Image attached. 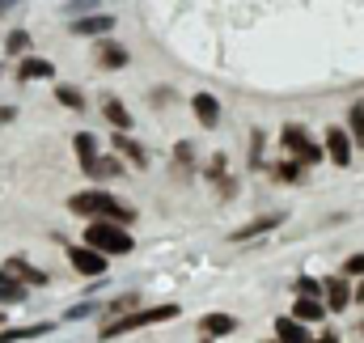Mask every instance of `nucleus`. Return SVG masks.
<instances>
[{
  "label": "nucleus",
  "mask_w": 364,
  "mask_h": 343,
  "mask_svg": "<svg viewBox=\"0 0 364 343\" xmlns=\"http://www.w3.org/2000/svg\"><path fill=\"white\" fill-rule=\"evenodd\" d=\"M203 343H212V339H203Z\"/></svg>",
  "instance_id": "nucleus-35"
},
{
  "label": "nucleus",
  "mask_w": 364,
  "mask_h": 343,
  "mask_svg": "<svg viewBox=\"0 0 364 343\" xmlns=\"http://www.w3.org/2000/svg\"><path fill=\"white\" fill-rule=\"evenodd\" d=\"M97 64H102V68H123V64H127V47L102 43V47H97Z\"/></svg>",
  "instance_id": "nucleus-17"
},
{
  "label": "nucleus",
  "mask_w": 364,
  "mask_h": 343,
  "mask_svg": "<svg viewBox=\"0 0 364 343\" xmlns=\"http://www.w3.org/2000/svg\"><path fill=\"white\" fill-rule=\"evenodd\" d=\"M322 297H326V310H331V314H343V310H348V301H352L348 275H331V280L322 284Z\"/></svg>",
  "instance_id": "nucleus-7"
},
{
  "label": "nucleus",
  "mask_w": 364,
  "mask_h": 343,
  "mask_svg": "<svg viewBox=\"0 0 364 343\" xmlns=\"http://www.w3.org/2000/svg\"><path fill=\"white\" fill-rule=\"evenodd\" d=\"M85 174H90V178H97V174H102V178H119V174H123V166H119V162H110V157H97Z\"/></svg>",
  "instance_id": "nucleus-25"
},
{
  "label": "nucleus",
  "mask_w": 364,
  "mask_h": 343,
  "mask_svg": "<svg viewBox=\"0 0 364 343\" xmlns=\"http://www.w3.org/2000/svg\"><path fill=\"white\" fill-rule=\"evenodd\" d=\"M114 149H119V153H123L132 166H149V153H144V149H140V144H136L127 132H119V136H114Z\"/></svg>",
  "instance_id": "nucleus-16"
},
{
  "label": "nucleus",
  "mask_w": 364,
  "mask_h": 343,
  "mask_svg": "<svg viewBox=\"0 0 364 343\" xmlns=\"http://www.w3.org/2000/svg\"><path fill=\"white\" fill-rule=\"evenodd\" d=\"M73 144H77V157H81V170H90L93 162H97V140H93L90 132H81V136H77Z\"/></svg>",
  "instance_id": "nucleus-21"
},
{
  "label": "nucleus",
  "mask_w": 364,
  "mask_h": 343,
  "mask_svg": "<svg viewBox=\"0 0 364 343\" xmlns=\"http://www.w3.org/2000/svg\"><path fill=\"white\" fill-rule=\"evenodd\" d=\"M68 263L81 271V275H106V255H97L93 246H68Z\"/></svg>",
  "instance_id": "nucleus-5"
},
{
  "label": "nucleus",
  "mask_w": 364,
  "mask_h": 343,
  "mask_svg": "<svg viewBox=\"0 0 364 343\" xmlns=\"http://www.w3.org/2000/svg\"><path fill=\"white\" fill-rule=\"evenodd\" d=\"M13 4H17V0H0V13H9V9H13Z\"/></svg>",
  "instance_id": "nucleus-34"
},
{
  "label": "nucleus",
  "mask_w": 364,
  "mask_h": 343,
  "mask_svg": "<svg viewBox=\"0 0 364 343\" xmlns=\"http://www.w3.org/2000/svg\"><path fill=\"white\" fill-rule=\"evenodd\" d=\"M318 343H339V335H335V331H326V335H322Z\"/></svg>",
  "instance_id": "nucleus-32"
},
{
  "label": "nucleus",
  "mask_w": 364,
  "mask_h": 343,
  "mask_svg": "<svg viewBox=\"0 0 364 343\" xmlns=\"http://www.w3.org/2000/svg\"><path fill=\"white\" fill-rule=\"evenodd\" d=\"M51 327L47 322H38V327H9V331H0V343H17V339H38V335H47Z\"/></svg>",
  "instance_id": "nucleus-20"
},
{
  "label": "nucleus",
  "mask_w": 364,
  "mask_h": 343,
  "mask_svg": "<svg viewBox=\"0 0 364 343\" xmlns=\"http://www.w3.org/2000/svg\"><path fill=\"white\" fill-rule=\"evenodd\" d=\"M275 178L279 182H301L305 178V166L301 162H284V166H275Z\"/></svg>",
  "instance_id": "nucleus-27"
},
{
  "label": "nucleus",
  "mask_w": 364,
  "mask_h": 343,
  "mask_svg": "<svg viewBox=\"0 0 364 343\" xmlns=\"http://www.w3.org/2000/svg\"><path fill=\"white\" fill-rule=\"evenodd\" d=\"M352 297H356V301H360V305H364V280H360V284H356V292H352Z\"/></svg>",
  "instance_id": "nucleus-33"
},
{
  "label": "nucleus",
  "mask_w": 364,
  "mask_h": 343,
  "mask_svg": "<svg viewBox=\"0 0 364 343\" xmlns=\"http://www.w3.org/2000/svg\"><path fill=\"white\" fill-rule=\"evenodd\" d=\"M17 77H21V81H43V77H55V68H51V60L26 56V60L17 64Z\"/></svg>",
  "instance_id": "nucleus-14"
},
{
  "label": "nucleus",
  "mask_w": 364,
  "mask_h": 343,
  "mask_svg": "<svg viewBox=\"0 0 364 343\" xmlns=\"http://www.w3.org/2000/svg\"><path fill=\"white\" fill-rule=\"evenodd\" d=\"M208 178L225 186V153H216V157H212V166H208Z\"/></svg>",
  "instance_id": "nucleus-29"
},
{
  "label": "nucleus",
  "mask_w": 364,
  "mask_h": 343,
  "mask_svg": "<svg viewBox=\"0 0 364 343\" xmlns=\"http://www.w3.org/2000/svg\"><path fill=\"white\" fill-rule=\"evenodd\" d=\"M114 30V17L110 13H85V17H73V34L90 38V34H110Z\"/></svg>",
  "instance_id": "nucleus-9"
},
{
  "label": "nucleus",
  "mask_w": 364,
  "mask_h": 343,
  "mask_svg": "<svg viewBox=\"0 0 364 343\" xmlns=\"http://www.w3.org/2000/svg\"><path fill=\"white\" fill-rule=\"evenodd\" d=\"M279 140H284V149H288V153H292L301 166H314V162H322V149L309 140V132H305L301 123H284Z\"/></svg>",
  "instance_id": "nucleus-4"
},
{
  "label": "nucleus",
  "mask_w": 364,
  "mask_h": 343,
  "mask_svg": "<svg viewBox=\"0 0 364 343\" xmlns=\"http://www.w3.org/2000/svg\"><path fill=\"white\" fill-rule=\"evenodd\" d=\"M284 225V212H272V216H259V221H250V225H242L237 233H229V242H250V238H263V233H272Z\"/></svg>",
  "instance_id": "nucleus-8"
},
{
  "label": "nucleus",
  "mask_w": 364,
  "mask_h": 343,
  "mask_svg": "<svg viewBox=\"0 0 364 343\" xmlns=\"http://www.w3.org/2000/svg\"><path fill=\"white\" fill-rule=\"evenodd\" d=\"M292 318H296V322H318V318H326V301H322V297H296Z\"/></svg>",
  "instance_id": "nucleus-13"
},
{
  "label": "nucleus",
  "mask_w": 364,
  "mask_h": 343,
  "mask_svg": "<svg viewBox=\"0 0 364 343\" xmlns=\"http://www.w3.org/2000/svg\"><path fill=\"white\" fill-rule=\"evenodd\" d=\"M102 115H106L119 132H127V127H132V110H123V102H119V97H106V102H102Z\"/></svg>",
  "instance_id": "nucleus-18"
},
{
  "label": "nucleus",
  "mask_w": 364,
  "mask_h": 343,
  "mask_svg": "<svg viewBox=\"0 0 364 343\" xmlns=\"http://www.w3.org/2000/svg\"><path fill=\"white\" fill-rule=\"evenodd\" d=\"M296 297H322V284H318L314 275H301V280H296Z\"/></svg>",
  "instance_id": "nucleus-28"
},
{
  "label": "nucleus",
  "mask_w": 364,
  "mask_h": 343,
  "mask_svg": "<svg viewBox=\"0 0 364 343\" xmlns=\"http://www.w3.org/2000/svg\"><path fill=\"white\" fill-rule=\"evenodd\" d=\"M326 153H331L335 166H348V162H352V136H348L343 127H331V132H326Z\"/></svg>",
  "instance_id": "nucleus-10"
},
{
  "label": "nucleus",
  "mask_w": 364,
  "mask_h": 343,
  "mask_svg": "<svg viewBox=\"0 0 364 343\" xmlns=\"http://www.w3.org/2000/svg\"><path fill=\"white\" fill-rule=\"evenodd\" d=\"M4 51H9V56H26V51H30V34H26V30H13V34L4 38Z\"/></svg>",
  "instance_id": "nucleus-26"
},
{
  "label": "nucleus",
  "mask_w": 364,
  "mask_h": 343,
  "mask_svg": "<svg viewBox=\"0 0 364 343\" xmlns=\"http://www.w3.org/2000/svg\"><path fill=\"white\" fill-rule=\"evenodd\" d=\"M0 271H9V275H13L17 284H34V288H38V284H51L43 267H34V263H26V258H21V255L4 258V267H0Z\"/></svg>",
  "instance_id": "nucleus-6"
},
{
  "label": "nucleus",
  "mask_w": 364,
  "mask_h": 343,
  "mask_svg": "<svg viewBox=\"0 0 364 343\" xmlns=\"http://www.w3.org/2000/svg\"><path fill=\"white\" fill-rule=\"evenodd\" d=\"M263 132H255V153H250V166H263Z\"/></svg>",
  "instance_id": "nucleus-31"
},
{
  "label": "nucleus",
  "mask_w": 364,
  "mask_h": 343,
  "mask_svg": "<svg viewBox=\"0 0 364 343\" xmlns=\"http://www.w3.org/2000/svg\"><path fill=\"white\" fill-rule=\"evenodd\" d=\"M68 212H77V216H85V221H114V225H123V229L136 221V208L123 204V199H114L110 191H77V195L68 199Z\"/></svg>",
  "instance_id": "nucleus-1"
},
{
  "label": "nucleus",
  "mask_w": 364,
  "mask_h": 343,
  "mask_svg": "<svg viewBox=\"0 0 364 343\" xmlns=\"http://www.w3.org/2000/svg\"><path fill=\"white\" fill-rule=\"evenodd\" d=\"M343 275H364V255H348L343 258Z\"/></svg>",
  "instance_id": "nucleus-30"
},
{
  "label": "nucleus",
  "mask_w": 364,
  "mask_h": 343,
  "mask_svg": "<svg viewBox=\"0 0 364 343\" xmlns=\"http://www.w3.org/2000/svg\"><path fill=\"white\" fill-rule=\"evenodd\" d=\"M170 318H178V305L136 310V314H123V318L106 322V327H102V339H119V335H127V331H140V327H153V322H170Z\"/></svg>",
  "instance_id": "nucleus-3"
},
{
  "label": "nucleus",
  "mask_w": 364,
  "mask_h": 343,
  "mask_svg": "<svg viewBox=\"0 0 364 343\" xmlns=\"http://www.w3.org/2000/svg\"><path fill=\"white\" fill-rule=\"evenodd\" d=\"M348 123H352V140L364 149V102H356V106L348 110Z\"/></svg>",
  "instance_id": "nucleus-24"
},
{
  "label": "nucleus",
  "mask_w": 364,
  "mask_h": 343,
  "mask_svg": "<svg viewBox=\"0 0 364 343\" xmlns=\"http://www.w3.org/2000/svg\"><path fill=\"white\" fill-rule=\"evenodd\" d=\"M191 110H195V119H199L203 127H216V123H220V102H216L212 93H195V97H191Z\"/></svg>",
  "instance_id": "nucleus-11"
},
{
  "label": "nucleus",
  "mask_w": 364,
  "mask_h": 343,
  "mask_svg": "<svg viewBox=\"0 0 364 343\" xmlns=\"http://www.w3.org/2000/svg\"><path fill=\"white\" fill-rule=\"evenodd\" d=\"M26 297V284H17L9 271H0V305H17Z\"/></svg>",
  "instance_id": "nucleus-19"
},
{
  "label": "nucleus",
  "mask_w": 364,
  "mask_h": 343,
  "mask_svg": "<svg viewBox=\"0 0 364 343\" xmlns=\"http://www.w3.org/2000/svg\"><path fill=\"white\" fill-rule=\"evenodd\" d=\"M55 97H60L68 110H85V93H81L77 85H60V89H55Z\"/></svg>",
  "instance_id": "nucleus-22"
},
{
  "label": "nucleus",
  "mask_w": 364,
  "mask_h": 343,
  "mask_svg": "<svg viewBox=\"0 0 364 343\" xmlns=\"http://www.w3.org/2000/svg\"><path fill=\"white\" fill-rule=\"evenodd\" d=\"M85 246H93L97 255H132L136 238L123 225H114V221H90L85 225Z\"/></svg>",
  "instance_id": "nucleus-2"
},
{
  "label": "nucleus",
  "mask_w": 364,
  "mask_h": 343,
  "mask_svg": "<svg viewBox=\"0 0 364 343\" xmlns=\"http://www.w3.org/2000/svg\"><path fill=\"white\" fill-rule=\"evenodd\" d=\"M275 339L279 343H314L305 335V322H296V318H279L275 322Z\"/></svg>",
  "instance_id": "nucleus-15"
},
{
  "label": "nucleus",
  "mask_w": 364,
  "mask_h": 343,
  "mask_svg": "<svg viewBox=\"0 0 364 343\" xmlns=\"http://www.w3.org/2000/svg\"><path fill=\"white\" fill-rule=\"evenodd\" d=\"M199 331H203V339L233 335V331H237V318H233V314H203V318H199Z\"/></svg>",
  "instance_id": "nucleus-12"
},
{
  "label": "nucleus",
  "mask_w": 364,
  "mask_h": 343,
  "mask_svg": "<svg viewBox=\"0 0 364 343\" xmlns=\"http://www.w3.org/2000/svg\"><path fill=\"white\" fill-rule=\"evenodd\" d=\"M0 318H4V314H0Z\"/></svg>",
  "instance_id": "nucleus-36"
},
{
  "label": "nucleus",
  "mask_w": 364,
  "mask_h": 343,
  "mask_svg": "<svg viewBox=\"0 0 364 343\" xmlns=\"http://www.w3.org/2000/svg\"><path fill=\"white\" fill-rule=\"evenodd\" d=\"M174 162H178V174H191V166H195V144H191V140H178Z\"/></svg>",
  "instance_id": "nucleus-23"
}]
</instances>
